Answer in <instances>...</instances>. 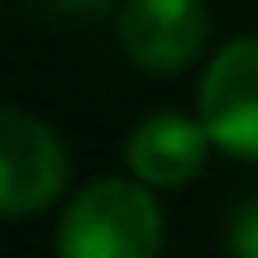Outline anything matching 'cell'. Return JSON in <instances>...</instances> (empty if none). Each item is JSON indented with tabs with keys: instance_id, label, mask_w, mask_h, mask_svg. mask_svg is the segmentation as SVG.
Masks as SVG:
<instances>
[{
	"instance_id": "cell-1",
	"label": "cell",
	"mask_w": 258,
	"mask_h": 258,
	"mask_svg": "<svg viewBox=\"0 0 258 258\" xmlns=\"http://www.w3.org/2000/svg\"><path fill=\"white\" fill-rule=\"evenodd\" d=\"M163 211L139 177H105L67 201L57 220V258H158Z\"/></svg>"
},
{
	"instance_id": "cell-2",
	"label": "cell",
	"mask_w": 258,
	"mask_h": 258,
	"mask_svg": "<svg viewBox=\"0 0 258 258\" xmlns=\"http://www.w3.org/2000/svg\"><path fill=\"white\" fill-rule=\"evenodd\" d=\"M67 186V153L57 134L29 110L0 105V215H38Z\"/></svg>"
},
{
	"instance_id": "cell-3",
	"label": "cell",
	"mask_w": 258,
	"mask_h": 258,
	"mask_svg": "<svg viewBox=\"0 0 258 258\" xmlns=\"http://www.w3.org/2000/svg\"><path fill=\"white\" fill-rule=\"evenodd\" d=\"M196 115L215 148L258 163V38H234L211 57Z\"/></svg>"
},
{
	"instance_id": "cell-4",
	"label": "cell",
	"mask_w": 258,
	"mask_h": 258,
	"mask_svg": "<svg viewBox=\"0 0 258 258\" xmlns=\"http://www.w3.org/2000/svg\"><path fill=\"white\" fill-rule=\"evenodd\" d=\"M211 15L206 0H124L120 48L144 72H182L201 57Z\"/></svg>"
},
{
	"instance_id": "cell-5",
	"label": "cell",
	"mask_w": 258,
	"mask_h": 258,
	"mask_svg": "<svg viewBox=\"0 0 258 258\" xmlns=\"http://www.w3.org/2000/svg\"><path fill=\"white\" fill-rule=\"evenodd\" d=\"M206 153H211V134H206L201 115L191 120V115H172V110L134 124L124 144L129 172L148 186H186L206 167Z\"/></svg>"
},
{
	"instance_id": "cell-6",
	"label": "cell",
	"mask_w": 258,
	"mask_h": 258,
	"mask_svg": "<svg viewBox=\"0 0 258 258\" xmlns=\"http://www.w3.org/2000/svg\"><path fill=\"white\" fill-rule=\"evenodd\" d=\"M230 253L234 258H258V196H249V201L234 206L230 215Z\"/></svg>"
}]
</instances>
